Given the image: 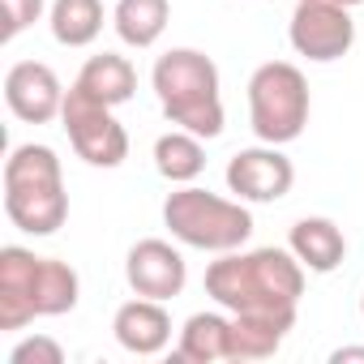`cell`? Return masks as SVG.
I'll use <instances>...</instances> for the list:
<instances>
[{
	"label": "cell",
	"instance_id": "obj_19",
	"mask_svg": "<svg viewBox=\"0 0 364 364\" xmlns=\"http://www.w3.org/2000/svg\"><path fill=\"white\" fill-rule=\"evenodd\" d=\"M291 326L270 317H236L232 313V360H270Z\"/></svg>",
	"mask_w": 364,
	"mask_h": 364
},
{
	"label": "cell",
	"instance_id": "obj_20",
	"mask_svg": "<svg viewBox=\"0 0 364 364\" xmlns=\"http://www.w3.org/2000/svg\"><path fill=\"white\" fill-rule=\"evenodd\" d=\"M48 9V0H0V18H5V26H0V39H18L22 31H31Z\"/></svg>",
	"mask_w": 364,
	"mask_h": 364
},
{
	"label": "cell",
	"instance_id": "obj_8",
	"mask_svg": "<svg viewBox=\"0 0 364 364\" xmlns=\"http://www.w3.org/2000/svg\"><path fill=\"white\" fill-rule=\"evenodd\" d=\"M287 39L300 56L317 60V65H330V60H343L355 43V22L343 5H330V0H300L296 14H291V26H287Z\"/></svg>",
	"mask_w": 364,
	"mask_h": 364
},
{
	"label": "cell",
	"instance_id": "obj_3",
	"mask_svg": "<svg viewBox=\"0 0 364 364\" xmlns=\"http://www.w3.org/2000/svg\"><path fill=\"white\" fill-rule=\"evenodd\" d=\"M150 86L159 95L163 116L176 129H189L198 137L223 133V95H219V69L198 48H171L154 60Z\"/></svg>",
	"mask_w": 364,
	"mask_h": 364
},
{
	"label": "cell",
	"instance_id": "obj_2",
	"mask_svg": "<svg viewBox=\"0 0 364 364\" xmlns=\"http://www.w3.org/2000/svg\"><path fill=\"white\" fill-rule=\"evenodd\" d=\"M82 296L77 270L56 257H35L22 245L0 249V330H22L35 317L73 313Z\"/></svg>",
	"mask_w": 364,
	"mask_h": 364
},
{
	"label": "cell",
	"instance_id": "obj_1",
	"mask_svg": "<svg viewBox=\"0 0 364 364\" xmlns=\"http://www.w3.org/2000/svg\"><path fill=\"white\" fill-rule=\"evenodd\" d=\"M206 296L236 317H270L296 326V309L304 296V266L291 249H253L223 253L206 270Z\"/></svg>",
	"mask_w": 364,
	"mask_h": 364
},
{
	"label": "cell",
	"instance_id": "obj_18",
	"mask_svg": "<svg viewBox=\"0 0 364 364\" xmlns=\"http://www.w3.org/2000/svg\"><path fill=\"white\" fill-rule=\"evenodd\" d=\"M167 18H171L167 0H116L112 26L129 48H154L167 31Z\"/></svg>",
	"mask_w": 364,
	"mask_h": 364
},
{
	"label": "cell",
	"instance_id": "obj_4",
	"mask_svg": "<svg viewBox=\"0 0 364 364\" xmlns=\"http://www.w3.org/2000/svg\"><path fill=\"white\" fill-rule=\"evenodd\" d=\"M5 215L26 236H52L69 219L65 171L52 146H18L5 159Z\"/></svg>",
	"mask_w": 364,
	"mask_h": 364
},
{
	"label": "cell",
	"instance_id": "obj_17",
	"mask_svg": "<svg viewBox=\"0 0 364 364\" xmlns=\"http://www.w3.org/2000/svg\"><path fill=\"white\" fill-rule=\"evenodd\" d=\"M48 26L60 48H90L103 31V0H52Z\"/></svg>",
	"mask_w": 364,
	"mask_h": 364
},
{
	"label": "cell",
	"instance_id": "obj_5",
	"mask_svg": "<svg viewBox=\"0 0 364 364\" xmlns=\"http://www.w3.org/2000/svg\"><path fill=\"white\" fill-rule=\"evenodd\" d=\"M163 223L180 245L202 249V253H232L253 236V215L240 198L228 202V198H219L210 189H198V185L167 193Z\"/></svg>",
	"mask_w": 364,
	"mask_h": 364
},
{
	"label": "cell",
	"instance_id": "obj_23",
	"mask_svg": "<svg viewBox=\"0 0 364 364\" xmlns=\"http://www.w3.org/2000/svg\"><path fill=\"white\" fill-rule=\"evenodd\" d=\"M330 5H343V9H351V5H364V0H330Z\"/></svg>",
	"mask_w": 364,
	"mask_h": 364
},
{
	"label": "cell",
	"instance_id": "obj_21",
	"mask_svg": "<svg viewBox=\"0 0 364 364\" xmlns=\"http://www.w3.org/2000/svg\"><path fill=\"white\" fill-rule=\"evenodd\" d=\"M9 364H65V347L48 334H35V338H22L9 351Z\"/></svg>",
	"mask_w": 364,
	"mask_h": 364
},
{
	"label": "cell",
	"instance_id": "obj_6",
	"mask_svg": "<svg viewBox=\"0 0 364 364\" xmlns=\"http://www.w3.org/2000/svg\"><path fill=\"white\" fill-rule=\"evenodd\" d=\"M309 82L287 60H266L249 77V124L266 146H287L309 124Z\"/></svg>",
	"mask_w": 364,
	"mask_h": 364
},
{
	"label": "cell",
	"instance_id": "obj_14",
	"mask_svg": "<svg viewBox=\"0 0 364 364\" xmlns=\"http://www.w3.org/2000/svg\"><path fill=\"white\" fill-rule=\"evenodd\" d=\"M82 95H90L95 103H107V107H120L137 95V69L129 65V56H116V52H103V56H90L73 82Z\"/></svg>",
	"mask_w": 364,
	"mask_h": 364
},
{
	"label": "cell",
	"instance_id": "obj_10",
	"mask_svg": "<svg viewBox=\"0 0 364 364\" xmlns=\"http://www.w3.org/2000/svg\"><path fill=\"white\" fill-rule=\"evenodd\" d=\"M124 279L137 296H150V300H176L189 283V266H185V253L167 240H137L124 257Z\"/></svg>",
	"mask_w": 364,
	"mask_h": 364
},
{
	"label": "cell",
	"instance_id": "obj_11",
	"mask_svg": "<svg viewBox=\"0 0 364 364\" xmlns=\"http://www.w3.org/2000/svg\"><path fill=\"white\" fill-rule=\"evenodd\" d=\"M65 95L69 90L60 86V77L43 60H18L5 73V103L26 124H52L65 112Z\"/></svg>",
	"mask_w": 364,
	"mask_h": 364
},
{
	"label": "cell",
	"instance_id": "obj_16",
	"mask_svg": "<svg viewBox=\"0 0 364 364\" xmlns=\"http://www.w3.org/2000/svg\"><path fill=\"white\" fill-rule=\"evenodd\" d=\"M206 137L189 133V129H171L154 141V167L163 180L171 185H193V180L206 171Z\"/></svg>",
	"mask_w": 364,
	"mask_h": 364
},
{
	"label": "cell",
	"instance_id": "obj_15",
	"mask_svg": "<svg viewBox=\"0 0 364 364\" xmlns=\"http://www.w3.org/2000/svg\"><path fill=\"white\" fill-rule=\"evenodd\" d=\"M176 360H185V364L232 360V317H223V313H193L185 321V330H180Z\"/></svg>",
	"mask_w": 364,
	"mask_h": 364
},
{
	"label": "cell",
	"instance_id": "obj_13",
	"mask_svg": "<svg viewBox=\"0 0 364 364\" xmlns=\"http://www.w3.org/2000/svg\"><path fill=\"white\" fill-rule=\"evenodd\" d=\"M287 249L300 257L304 270L330 274V270H338L343 257H347V236H343V228H338L334 219H300V223L291 228V236H287Z\"/></svg>",
	"mask_w": 364,
	"mask_h": 364
},
{
	"label": "cell",
	"instance_id": "obj_12",
	"mask_svg": "<svg viewBox=\"0 0 364 364\" xmlns=\"http://www.w3.org/2000/svg\"><path fill=\"white\" fill-rule=\"evenodd\" d=\"M112 330H116V343L129 355H159L171 343V317H167L163 300H150V296H137V300L120 304L116 317H112Z\"/></svg>",
	"mask_w": 364,
	"mask_h": 364
},
{
	"label": "cell",
	"instance_id": "obj_9",
	"mask_svg": "<svg viewBox=\"0 0 364 364\" xmlns=\"http://www.w3.org/2000/svg\"><path fill=\"white\" fill-rule=\"evenodd\" d=\"M296 185V167L279 146H249L236 150L228 163V189L240 202H279Z\"/></svg>",
	"mask_w": 364,
	"mask_h": 364
},
{
	"label": "cell",
	"instance_id": "obj_22",
	"mask_svg": "<svg viewBox=\"0 0 364 364\" xmlns=\"http://www.w3.org/2000/svg\"><path fill=\"white\" fill-rule=\"evenodd\" d=\"M330 360H334V364H343V360H364V347H338Z\"/></svg>",
	"mask_w": 364,
	"mask_h": 364
},
{
	"label": "cell",
	"instance_id": "obj_7",
	"mask_svg": "<svg viewBox=\"0 0 364 364\" xmlns=\"http://www.w3.org/2000/svg\"><path fill=\"white\" fill-rule=\"evenodd\" d=\"M60 124H65L77 159H86L90 167H120L129 159V133H124V124L112 116L107 103H95L77 86H69V95H65Z\"/></svg>",
	"mask_w": 364,
	"mask_h": 364
},
{
	"label": "cell",
	"instance_id": "obj_24",
	"mask_svg": "<svg viewBox=\"0 0 364 364\" xmlns=\"http://www.w3.org/2000/svg\"><path fill=\"white\" fill-rule=\"evenodd\" d=\"M360 317H364V296H360Z\"/></svg>",
	"mask_w": 364,
	"mask_h": 364
}]
</instances>
